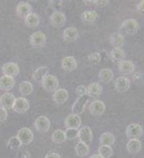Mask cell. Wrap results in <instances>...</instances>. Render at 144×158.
I'll use <instances>...</instances> for the list:
<instances>
[{"instance_id": "1", "label": "cell", "mask_w": 144, "mask_h": 158, "mask_svg": "<svg viewBox=\"0 0 144 158\" xmlns=\"http://www.w3.org/2000/svg\"><path fill=\"white\" fill-rule=\"evenodd\" d=\"M42 88L49 92L56 91L59 86V81L57 78L53 74H47L41 81Z\"/></svg>"}, {"instance_id": "2", "label": "cell", "mask_w": 144, "mask_h": 158, "mask_svg": "<svg viewBox=\"0 0 144 158\" xmlns=\"http://www.w3.org/2000/svg\"><path fill=\"white\" fill-rule=\"evenodd\" d=\"M90 97L88 95H84L82 97H78L76 101L74 102L73 107H72V114H76V115H80L82 114L85 111L86 106L89 102Z\"/></svg>"}, {"instance_id": "3", "label": "cell", "mask_w": 144, "mask_h": 158, "mask_svg": "<svg viewBox=\"0 0 144 158\" xmlns=\"http://www.w3.org/2000/svg\"><path fill=\"white\" fill-rule=\"evenodd\" d=\"M125 134L127 138L131 139H138L143 134V128L139 123H131L126 127Z\"/></svg>"}, {"instance_id": "4", "label": "cell", "mask_w": 144, "mask_h": 158, "mask_svg": "<svg viewBox=\"0 0 144 158\" xmlns=\"http://www.w3.org/2000/svg\"><path fill=\"white\" fill-rule=\"evenodd\" d=\"M17 138L19 139V140L21 141L22 145H29L33 141L34 135L32 131L29 129V128H22L18 133H17Z\"/></svg>"}, {"instance_id": "5", "label": "cell", "mask_w": 144, "mask_h": 158, "mask_svg": "<svg viewBox=\"0 0 144 158\" xmlns=\"http://www.w3.org/2000/svg\"><path fill=\"white\" fill-rule=\"evenodd\" d=\"M50 24L56 28H61L66 24V18L63 12L61 11H55L49 17Z\"/></svg>"}, {"instance_id": "6", "label": "cell", "mask_w": 144, "mask_h": 158, "mask_svg": "<svg viewBox=\"0 0 144 158\" xmlns=\"http://www.w3.org/2000/svg\"><path fill=\"white\" fill-rule=\"evenodd\" d=\"M34 126L38 131L47 133L50 129V121L47 116H39L34 123Z\"/></svg>"}, {"instance_id": "7", "label": "cell", "mask_w": 144, "mask_h": 158, "mask_svg": "<svg viewBox=\"0 0 144 158\" xmlns=\"http://www.w3.org/2000/svg\"><path fill=\"white\" fill-rule=\"evenodd\" d=\"M77 138H79L80 141L84 143L86 145L91 144L93 139V134H92L91 129L88 126H83V128L79 130Z\"/></svg>"}, {"instance_id": "8", "label": "cell", "mask_w": 144, "mask_h": 158, "mask_svg": "<svg viewBox=\"0 0 144 158\" xmlns=\"http://www.w3.org/2000/svg\"><path fill=\"white\" fill-rule=\"evenodd\" d=\"M121 29L127 34H134L139 30V23L135 19H126L121 25Z\"/></svg>"}, {"instance_id": "9", "label": "cell", "mask_w": 144, "mask_h": 158, "mask_svg": "<svg viewBox=\"0 0 144 158\" xmlns=\"http://www.w3.org/2000/svg\"><path fill=\"white\" fill-rule=\"evenodd\" d=\"M2 73L6 76H10L15 78V76L20 73V68L19 65L14 62H8L5 64L2 67Z\"/></svg>"}, {"instance_id": "10", "label": "cell", "mask_w": 144, "mask_h": 158, "mask_svg": "<svg viewBox=\"0 0 144 158\" xmlns=\"http://www.w3.org/2000/svg\"><path fill=\"white\" fill-rule=\"evenodd\" d=\"M46 40H47V37L41 31L33 32L30 37V43L32 47H35V48L43 47L46 43Z\"/></svg>"}, {"instance_id": "11", "label": "cell", "mask_w": 144, "mask_h": 158, "mask_svg": "<svg viewBox=\"0 0 144 158\" xmlns=\"http://www.w3.org/2000/svg\"><path fill=\"white\" fill-rule=\"evenodd\" d=\"M30 108V103L24 98H15V104L13 106V110L18 114H23Z\"/></svg>"}, {"instance_id": "12", "label": "cell", "mask_w": 144, "mask_h": 158, "mask_svg": "<svg viewBox=\"0 0 144 158\" xmlns=\"http://www.w3.org/2000/svg\"><path fill=\"white\" fill-rule=\"evenodd\" d=\"M90 113L94 116H100L106 110V106L101 100H95L90 105Z\"/></svg>"}, {"instance_id": "13", "label": "cell", "mask_w": 144, "mask_h": 158, "mask_svg": "<svg viewBox=\"0 0 144 158\" xmlns=\"http://www.w3.org/2000/svg\"><path fill=\"white\" fill-rule=\"evenodd\" d=\"M15 95L9 92H6L0 97V106L2 108L6 109V110L12 109L15 104Z\"/></svg>"}, {"instance_id": "14", "label": "cell", "mask_w": 144, "mask_h": 158, "mask_svg": "<svg viewBox=\"0 0 144 158\" xmlns=\"http://www.w3.org/2000/svg\"><path fill=\"white\" fill-rule=\"evenodd\" d=\"M82 124V120L79 115L71 114L65 120V127L66 129H79Z\"/></svg>"}, {"instance_id": "15", "label": "cell", "mask_w": 144, "mask_h": 158, "mask_svg": "<svg viewBox=\"0 0 144 158\" xmlns=\"http://www.w3.org/2000/svg\"><path fill=\"white\" fill-rule=\"evenodd\" d=\"M32 13V6L27 2H20L16 6V14L18 16L25 18Z\"/></svg>"}, {"instance_id": "16", "label": "cell", "mask_w": 144, "mask_h": 158, "mask_svg": "<svg viewBox=\"0 0 144 158\" xmlns=\"http://www.w3.org/2000/svg\"><path fill=\"white\" fill-rule=\"evenodd\" d=\"M15 85V78L3 75L0 77V89L4 91H9L11 90Z\"/></svg>"}, {"instance_id": "17", "label": "cell", "mask_w": 144, "mask_h": 158, "mask_svg": "<svg viewBox=\"0 0 144 158\" xmlns=\"http://www.w3.org/2000/svg\"><path fill=\"white\" fill-rule=\"evenodd\" d=\"M130 81L129 79L125 77V76H120L118 78H116V80L115 81V88L118 92H125L127 91L130 88Z\"/></svg>"}, {"instance_id": "18", "label": "cell", "mask_w": 144, "mask_h": 158, "mask_svg": "<svg viewBox=\"0 0 144 158\" xmlns=\"http://www.w3.org/2000/svg\"><path fill=\"white\" fill-rule=\"evenodd\" d=\"M119 72L123 74H131L134 72L135 65L132 61L129 60H123L118 64Z\"/></svg>"}, {"instance_id": "19", "label": "cell", "mask_w": 144, "mask_h": 158, "mask_svg": "<svg viewBox=\"0 0 144 158\" xmlns=\"http://www.w3.org/2000/svg\"><path fill=\"white\" fill-rule=\"evenodd\" d=\"M68 98H69L68 91L65 89H57L56 91H54L53 94V100L57 105L65 104L67 101Z\"/></svg>"}, {"instance_id": "20", "label": "cell", "mask_w": 144, "mask_h": 158, "mask_svg": "<svg viewBox=\"0 0 144 158\" xmlns=\"http://www.w3.org/2000/svg\"><path fill=\"white\" fill-rule=\"evenodd\" d=\"M63 38L65 41L74 42L79 38V32L76 28L74 27H68L63 32Z\"/></svg>"}, {"instance_id": "21", "label": "cell", "mask_w": 144, "mask_h": 158, "mask_svg": "<svg viewBox=\"0 0 144 158\" xmlns=\"http://www.w3.org/2000/svg\"><path fill=\"white\" fill-rule=\"evenodd\" d=\"M62 68L66 71V72H72L74 71L77 67V61L74 56H66L65 58L62 60L61 63Z\"/></svg>"}, {"instance_id": "22", "label": "cell", "mask_w": 144, "mask_h": 158, "mask_svg": "<svg viewBox=\"0 0 144 158\" xmlns=\"http://www.w3.org/2000/svg\"><path fill=\"white\" fill-rule=\"evenodd\" d=\"M102 93L101 85L98 82L91 83L87 87V95L90 98H98Z\"/></svg>"}, {"instance_id": "23", "label": "cell", "mask_w": 144, "mask_h": 158, "mask_svg": "<svg viewBox=\"0 0 144 158\" xmlns=\"http://www.w3.org/2000/svg\"><path fill=\"white\" fill-rule=\"evenodd\" d=\"M109 42L114 48H121L125 43V37L121 33H113L109 38Z\"/></svg>"}, {"instance_id": "24", "label": "cell", "mask_w": 144, "mask_h": 158, "mask_svg": "<svg viewBox=\"0 0 144 158\" xmlns=\"http://www.w3.org/2000/svg\"><path fill=\"white\" fill-rule=\"evenodd\" d=\"M126 149L131 154H136L142 149V142L138 139H131L126 145Z\"/></svg>"}, {"instance_id": "25", "label": "cell", "mask_w": 144, "mask_h": 158, "mask_svg": "<svg viewBox=\"0 0 144 158\" xmlns=\"http://www.w3.org/2000/svg\"><path fill=\"white\" fill-rule=\"evenodd\" d=\"M24 20H25V24L27 27H29V28H36L39 25V23H40V15L38 14L32 12L28 16H26L24 18Z\"/></svg>"}, {"instance_id": "26", "label": "cell", "mask_w": 144, "mask_h": 158, "mask_svg": "<svg viewBox=\"0 0 144 158\" xmlns=\"http://www.w3.org/2000/svg\"><path fill=\"white\" fill-rule=\"evenodd\" d=\"M115 141H116V138L111 132H104L100 135V146L111 147L112 145L115 144Z\"/></svg>"}, {"instance_id": "27", "label": "cell", "mask_w": 144, "mask_h": 158, "mask_svg": "<svg viewBox=\"0 0 144 158\" xmlns=\"http://www.w3.org/2000/svg\"><path fill=\"white\" fill-rule=\"evenodd\" d=\"M49 67H39L38 69H36V70L34 71L33 74H32V79H33L35 81L41 82L43 78H44L47 74H49Z\"/></svg>"}, {"instance_id": "28", "label": "cell", "mask_w": 144, "mask_h": 158, "mask_svg": "<svg viewBox=\"0 0 144 158\" xmlns=\"http://www.w3.org/2000/svg\"><path fill=\"white\" fill-rule=\"evenodd\" d=\"M99 77H100V81H101L102 82L108 83V82H110L111 81H113V79H114V73H113L112 70H110V69L104 68V69L100 70Z\"/></svg>"}, {"instance_id": "29", "label": "cell", "mask_w": 144, "mask_h": 158, "mask_svg": "<svg viewBox=\"0 0 144 158\" xmlns=\"http://www.w3.org/2000/svg\"><path fill=\"white\" fill-rule=\"evenodd\" d=\"M109 56H110V58L112 59L113 62L120 63V62H122L125 59V54L124 50L122 49V48H113V49L111 50Z\"/></svg>"}, {"instance_id": "30", "label": "cell", "mask_w": 144, "mask_h": 158, "mask_svg": "<svg viewBox=\"0 0 144 158\" xmlns=\"http://www.w3.org/2000/svg\"><path fill=\"white\" fill-rule=\"evenodd\" d=\"M51 139L52 141L56 144H62L66 140V133L64 131L62 130H57L55 131L52 135H51Z\"/></svg>"}, {"instance_id": "31", "label": "cell", "mask_w": 144, "mask_h": 158, "mask_svg": "<svg viewBox=\"0 0 144 158\" xmlns=\"http://www.w3.org/2000/svg\"><path fill=\"white\" fill-rule=\"evenodd\" d=\"M75 152L80 157H84L86 156L89 155L90 153V148L88 145H86L83 142L79 141L77 143L76 147H75Z\"/></svg>"}, {"instance_id": "32", "label": "cell", "mask_w": 144, "mask_h": 158, "mask_svg": "<svg viewBox=\"0 0 144 158\" xmlns=\"http://www.w3.org/2000/svg\"><path fill=\"white\" fill-rule=\"evenodd\" d=\"M19 90L21 92L22 95L23 96H28L30 94H32L33 91V86L30 81H23L21 82L20 86H19Z\"/></svg>"}, {"instance_id": "33", "label": "cell", "mask_w": 144, "mask_h": 158, "mask_svg": "<svg viewBox=\"0 0 144 158\" xmlns=\"http://www.w3.org/2000/svg\"><path fill=\"white\" fill-rule=\"evenodd\" d=\"M98 17V14L96 11H86L82 15V19L84 23H91L96 21Z\"/></svg>"}, {"instance_id": "34", "label": "cell", "mask_w": 144, "mask_h": 158, "mask_svg": "<svg viewBox=\"0 0 144 158\" xmlns=\"http://www.w3.org/2000/svg\"><path fill=\"white\" fill-rule=\"evenodd\" d=\"M99 154L103 158H109L113 155V149L109 146H100L98 150Z\"/></svg>"}, {"instance_id": "35", "label": "cell", "mask_w": 144, "mask_h": 158, "mask_svg": "<svg viewBox=\"0 0 144 158\" xmlns=\"http://www.w3.org/2000/svg\"><path fill=\"white\" fill-rule=\"evenodd\" d=\"M22 147V143L17 137H12L7 141V148L12 150H18Z\"/></svg>"}, {"instance_id": "36", "label": "cell", "mask_w": 144, "mask_h": 158, "mask_svg": "<svg viewBox=\"0 0 144 158\" xmlns=\"http://www.w3.org/2000/svg\"><path fill=\"white\" fill-rule=\"evenodd\" d=\"M78 132H79V130L77 129H66V131H65L66 139H69V140L74 139L78 137Z\"/></svg>"}, {"instance_id": "37", "label": "cell", "mask_w": 144, "mask_h": 158, "mask_svg": "<svg viewBox=\"0 0 144 158\" xmlns=\"http://www.w3.org/2000/svg\"><path fill=\"white\" fill-rule=\"evenodd\" d=\"M88 59L92 64H99L101 61V56L99 52H94L92 54L89 55Z\"/></svg>"}, {"instance_id": "38", "label": "cell", "mask_w": 144, "mask_h": 158, "mask_svg": "<svg viewBox=\"0 0 144 158\" xmlns=\"http://www.w3.org/2000/svg\"><path fill=\"white\" fill-rule=\"evenodd\" d=\"M75 92L78 95V97H82V96H84L87 95V88L85 87L84 85H79L75 89Z\"/></svg>"}, {"instance_id": "39", "label": "cell", "mask_w": 144, "mask_h": 158, "mask_svg": "<svg viewBox=\"0 0 144 158\" xmlns=\"http://www.w3.org/2000/svg\"><path fill=\"white\" fill-rule=\"evenodd\" d=\"M8 116V113H7V110L0 107V123L1 122H5Z\"/></svg>"}, {"instance_id": "40", "label": "cell", "mask_w": 144, "mask_h": 158, "mask_svg": "<svg viewBox=\"0 0 144 158\" xmlns=\"http://www.w3.org/2000/svg\"><path fill=\"white\" fill-rule=\"evenodd\" d=\"M136 8L137 11L140 12L141 14H144V1H140L136 6Z\"/></svg>"}, {"instance_id": "41", "label": "cell", "mask_w": 144, "mask_h": 158, "mask_svg": "<svg viewBox=\"0 0 144 158\" xmlns=\"http://www.w3.org/2000/svg\"><path fill=\"white\" fill-rule=\"evenodd\" d=\"M45 158H61L59 154L55 153V152H49L46 155Z\"/></svg>"}, {"instance_id": "42", "label": "cell", "mask_w": 144, "mask_h": 158, "mask_svg": "<svg viewBox=\"0 0 144 158\" xmlns=\"http://www.w3.org/2000/svg\"><path fill=\"white\" fill-rule=\"evenodd\" d=\"M109 1L108 0H103V1H95L94 2V5L98 6H105L107 5H108Z\"/></svg>"}, {"instance_id": "43", "label": "cell", "mask_w": 144, "mask_h": 158, "mask_svg": "<svg viewBox=\"0 0 144 158\" xmlns=\"http://www.w3.org/2000/svg\"><path fill=\"white\" fill-rule=\"evenodd\" d=\"M90 158H103V157H101L100 155H98V154H97V155H93V156H91Z\"/></svg>"}]
</instances>
